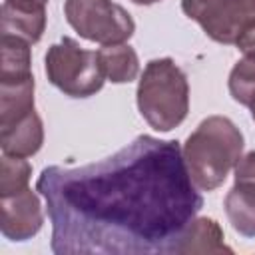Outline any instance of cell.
<instances>
[{
    "label": "cell",
    "instance_id": "obj_1",
    "mask_svg": "<svg viewBox=\"0 0 255 255\" xmlns=\"http://www.w3.org/2000/svg\"><path fill=\"white\" fill-rule=\"evenodd\" d=\"M36 191L58 255H167L203 207L177 139L137 135L78 167L48 165Z\"/></svg>",
    "mask_w": 255,
    "mask_h": 255
},
{
    "label": "cell",
    "instance_id": "obj_2",
    "mask_svg": "<svg viewBox=\"0 0 255 255\" xmlns=\"http://www.w3.org/2000/svg\"><path fill=\"white\" fill-rule=\"evenodd\" d=\"M183 159L199 191L217 189L243 153V133L225 116L205 118L187 137Z\"/></svg>",
    "mask_w": 255,
    "mask_h": 255
},
{
    "label": "cell",
    "instance_id": "obj_3",
    "mask_svg": "<svg viewBox=\"0 0 255 255\" xmlns=\"http://www.w3.org/2000/svg\"><path fill=\"white\" fill-rule=\"evenodd\" d=\"M137 110L157 131H171L189 112V86L171 58L149 60L137 84Z\"/></svg>",
    "mask_w": 255,
    "mask_h": 255
},
{
    "label": "cell",
    "instance_id": "obj_4",
    "mask_svg": "<svg viewBox=\"0 0 255 255\" xmlns=\"http://www.w3.org/2000/svg\"><path fill=\"white\" fill-rule=\"evenodd\" d=\"M44 64L50 84L70 98H90L106 82L98 52L84 50L68 36L48 48Z\"/></svg>",
    "mask_w": 255,
    "mask_h": 255
},
{
    "label": "cell",
    "instance_id": "obj_5",
    "mask_svg": "<svg viewBox=\"0 0 255 255\" xmlns=\"http://www.w3.org/2000/svg\"><path fill=\"white\" fill-rule=\"evenodd\" d=\"M64 14L82 38L102 46L124 44L135 32L129 12L114 0H66Z\"/></svg>",
    "mask_w": 255,
    "mask_h": 255
},
{
    "label": "cell",
    "instance_id": "obj_6",
    "mask_svg": "<svg viewBox=\"0 0 255 255\" xmlns=\"http://www.w3.org/2000/svg\"><path fill=\"white\" fill-rule=\"evenodd\" d=\"M0 229L2 235L10 241L32 239L44 223V213L40 197L30 187L0 197Z\"/></svg>",
    "mask_w": 255,
    "mask_h": 255
},
{
    "label": "cell",
    "instance_id": "obj_7",
    "mask_svg": "<svg viewBox=\"0 0 255 255\" xmlns=\"http://www.w3.org/2000/svg\"><path fill=\"white\" fill-rule=\"evenodd\" d=\"M255 24V0H223L215 16L201 30L219 44H235Z\"/></svg>",
    "mask_w": 255,
    "mask_h": 255
},
{
    "label": "cell",
    "instance_id": "obj_8",
    "mask_svg": "<svg viewBox=\"0 0 255 255\" xmlns=\"http://www.w3.org/2000/svg\"><path fill=\"white\" fill-rule=\"evenodd\" d=\"M46 30V6L16 4L4 0L2 4V34L18 36L28 44L40 42Z\"/></svg>",
    "mask_w": 255,
    "mask_h": 255
},
{
    "label": "cell",
    "instance_id": "obj_9",
    "mask_svg": "<svg viewBox=\"0 0 255 255\" xmlns=\"http://www.w3.org/2000/svg\"><path fill=\"white\" fill-rule=\"evenodd\" d=\"M44 143V126L40 116L30 112L20 122L0 129V147L2 153L14 157H30L40 151Z\"/></svg>",
    "mask_w": 255,
    "mask_h": 255
},
{
    "label": "cell",
    "instance_id": "obj_10",
    "mask_svg": "<svg viewBox=\"0 0 255 255\" xmlns=\"http://www.w3.org/2000/svg\"><path fill=\"white\" fill-rule=\"evenodd\" d=\"M223 229L211 217H195L189 227L185 229L183 237L177 243L175 255H189V253H231V247L223 241Z\"/></svg>",
    "mask_w": 255,
    "mask_h": 255
},
{
    "label": "cell",
    "instance_id": "obj_11",
    "mask_svg": "<svg viewBox=\"0 0 255 255\" xmlns=\"http://www.w3.org/2000/svg\"><path fill=\"white\" fill-rule=\"evenodd\" d=\"M225 213L231 227L243 237H255V183L235 181L225 195Z\"/></svg>",
    "mask_w": 255,
    "mask_h": 255
},
{
    "label": "cell",
    "instance_id": "obj_12",
    "mask_svg": "<svg viewBox=\"0 0 255 255\" xmlns=\"http://www.w3.org/2000/svg\"><path fill=\"white\" fill-rule=\"evenodd\" d=\"M0 84L26 82L32 76L30 44L18 36L2 34L0 38Z\"/></svg>",
    "mask_w": 255,
    "mask_h": 255
},
{
    "label": "cell",
    "instance_id": "obj_13",
    "mask_svg": "<svg viewBox=\"0 0 255 255\" xmlns=\"http://www.w3.org/2000/svg\"><path fill=\"white\" fill-rule=\"evenodd\" d=\"M34 112V78L16 84H0V129Z\"/></svg>",
    "mask_w": 255,
    "mask_h": 255
},
{
    "label": "cell",
    "instance_id": "obj_14",
    "mask_svg": "<svg viewBox=\"0 0 255 255\" xmlns=\"http://www.w3.org/2000/svg\"><path fill=\"white\" fill-rule=\"evenodd\" d=\"M104 74L114 84H128L139 74V60L131 46L128 44H110L98 50Z\"/></svg>",
    "mask_w": 255,
    "mask_h": 255
},
{
    "label": "cell",
    "instance_id": "obj_15",
    "mask_svg": "<svg viewBox=\"0 0 255 255\" xmlns=\"http://www.w3.org/2000/svg\"><path fill=\"white\" fill-rule=\"evenodd\" d=\"M229 94L241 106L255 102V52H245L229 74Z\"/></svg>",
    "mask_w": 255,
    "mask_h": 255
},
{
    "label": "cell",
    "instance_id": "obj_16",
    "mask_svg": "<svg viewBox=\"0 0 255 255\" xmlns=\"http://www.w3.org/2000/svg\"><path fill=\"white\" fill-rule=\"evenodd\" d=\"M32 175V165L26 157H14V155H2L0 161V197L2 195H14L28 187Z\"/></svg>",
    "mask_w": 255,
    "mask_h": 255
},
{
    "label": "cell",
    "instance_id": "obj_17",
    "mask_svg": "<svg viewBox=\"0 0 255 255\" xmlns=\"http://www.w3.org/2000/svg\"><path fill=\"white\" fill-rule=\"evenodd\" d=\"M221 4H223V0H181V10L187 18H191L199 26H203L215 16V12L219 10Z\"/></svg>",
    "mask_w": 255,
    "mask_h": 255
},
{
    "label": "cell",
    "instance_id": "obj_18",
    "mask_svg": "<svg viewBox=\"0 0 255 255\" xmlns=\"http://www.w3.org/2000/svg\"><path fill=\"white\" fill-rule=\"evenodd\" d=\"M233 169H235V181L255 183V151L241 155Z\"/></svg>",
    "mask_w": 255,
    "mask_h": 255
},
{
    "label": "cell",
    "instance_id": "obj_19",
    "mask_svg": "<svg viewBox=\"0 0 255 255\" xmlns=\"http://www.w3.org/2000/svg\"><path fill=\"white\" fill-rule=\"evenodd\" d=\"M235 46L245 54V52H255V24L249 26L241 36L239 40L235 42Z\"/></svg>",
    "mask_w": 255,
    "mask_h": 255
},
{
    "label": "cell",
    "instance_id": "obj_20",
    "mask_svg": "<svg viewBox=\"0 0 255 255\" xmlns=\"http://www.w3.org/2000/svg\"><path fill=\"white\" fill-rule=\"evenodd\" d=\"M8 2H16V4H34V6H46L48 0H8Z\"/></svg>",
    "mask_w": 255,
    "mask_h": 255
},
{
    "label": "cell",
    "instance_id": "obj_21",
    "mask_svg": "<svg viewBox=\"0 0 255 255\" xmlns=\"http://www.w3.org/2000/svg\"><path fill=\"white\" fill-rule=\"evenodd\" d=\"M133 4H141V6H149V4H155V2H159V0H131Z\"/></svg>",
    "mask_w": 255,
    "mask_h": 255
},
{
    "label": "cell",
    "instance_id": "obj_22",
    "mask_svg": "<svg viewBox=\"0 0 255 255\" xmlns=\"http://www.w3.org/2000/svg\"><path fill=\"white\" fill-rule=\"evenodd\" d=\"M251 116H253V122H255V102L251 104Z\"/></svg>",
    "mask_w": 255,
    "mask_h": 255
}]
</instances>
